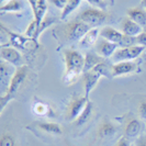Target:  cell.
Instances as JSON below:
<instances>
[{"instance_id": "27", "label": "cell", "mask_w": 146, "mask_h": 146, "mask_svg": "<svg viewBox=\"0 0 146 146\" xmlns=\"http://www.w3.org/2000/svg\"><path fill=\"white\" fill-rule=\"evenodd\" d=\"M86 1H88L90 5L95 6L98 9H101V10H104V11L107 9V0H86Z\"/></svg>"}, {"instance_id": "32", "label": "cell", "mask_w": 146, "mask_h": 146, "mask_svg": "<svg viewBox=\"0 0 146 146\" xmlns=\"http://www.w3.org/2000/svg\"><path fill=\"white\" fill-rule=\"evenodd\" d=\"M135 146H146V137H144V136H142V137H139V139H137V141H136V144H135Z\"/></svg>"}, {"instance_id": "34", "label": "cell", "mask_w": 146, "mask_h": 146, "mask_svg": "<svg viewBox=\"0 0 146 146\" xmlns=\"http://www.w3.org/2000/svg\"><path fill=\"white\" fill-rule=\"evenodd\" d=\"M139 7L146 9V0H141V5H139Z\"/></svg>"}, {"instance_id": "30", "label": "cell", "mask_w": 146, "mask_h": 146, "mask_svg": "<svg viewBox=\"0 0 146 146\" xmlns=\"http://www.w3.org/2000/svg\"><path fill=\"white\" fill-rule=\"evenodd\" d=\"M137 40V45H141L143 47H146V32L143 31V33H141L139 36L136 37Z\"/></svg>"}, {"instance_id": "31", "label": "cell", "mask_w": 146, "mask_h": 146, "mask_svg": "<svg viewBox=\"0 0 146 146\" xmlns=\"http://www.w3.org/2000/svg\"><path fill=\"white\" fill-rule=\"evenodd\" d=\"M115 146H132L129 142V139L127 137H121V139L117 141V143L115 144Z\"/></svg>"}, {"instance_id": "29", "label": "cell", "mask_w": 146, "mask_h": 146, "mask_svg": "<svg viewBox=\"0 0 146 146\" xmlns=\"http://www.w3.org/2000/svg\"><path fill=\"white\" fill-rule=\"evenodd\" d=\"M48 1H51L55 7L58 8V9H62V10L65 8V6L68 2V0H48Z\"/></svg>"}, {"instance_id": "23", "label": "cell", "mask_w": 146, "mask_h": 146, "mask_svg": "<svg viewBox=\"0 0 146 146\" xmlns=\"http://www.w3.org/2000/svg\"><path fill=\"white\" fill-rule=\"evenodd\" d=\"M91 114H92V103L89 101L87 104V107L82 111V113H81L80 115L78 117V119L75 121V125H76V126H81V125L86 124L88 121H89Z\"/></svg>"}, {"instance_id": "5", "label": "cell", "mask_w": 146, "mask_h": 146, "mask_svg": "<svg viewBox=\"0 0 146 146\" xmlns=\"http://www.w3.org/2000/svg\"><path fill=\"white\" fill-rule=\"evenodd\" d=\"M108 19V13L98 8H89L84 10L79 15V20L88 24L90 28H99Z\"/></svg>"}, {"instance_id": "24", "label": "cell", "mask_w": 146, "mask_h": 146, "mask_svg": "<svg viewBox=\"0 0 146 146\" xmlns=\"http://www.w3.org/2000/svg\"><path fill=\"white\" fill-rule=\"evenodd\" d=\"M81 0H68L67 5L65 6V8L62 10V15H60V19L65 20L68 15H70L74 11L79 7Z\"/></svg>"}, {"instance_id": "14", "label": "cell", "mask_w": 146, "mask_h": 146, "mask_svg": "<svg viewBox=\"0 0 146 146\" xmlns=\"http://www.w3.org/2000/svg\"><path fill=\"white\" fill-rule=\"evenodd\" d=\"M121 28H122V33H124L125 35H129V36L133 37H137L144 31V29L141 25H139L137 23H135L133 20H131L127 17L122 21Z\"/></svg>"}, {"instance_id": "13", "label": "cell", "mask_w": 146, "mask_h": 146, "mask_svg": "<svg viewBox=\"0 0 146 146\" xmlns=\"http://www.w3.org/2000/svg\"><path fill=\"white\" fill-rule=\"evenodd\" d=\"M100 37H102L107 41H110L112 43L117 44L120 47V44L122 43L123 37H124V33L111 27H104L100 30Z\"/></svg>"}, {"instance_id": "37", "label": "cell", "mask_w": 146, "mask_h": 146, "mask_svg": "<svg viewBox=\"0 0 146 146\" xmlns=\"http://www.w3.org/2000/svg\"><path fill=\"white\" fill-rule=\"evenodd\" d=\"M132 146H133V145H132Z\"/></svg>"}, {"instance_id": "26", "label": "cell", "mask_w": 146, "mask_h": 146, "mask_svg": "<svg viewBox=\"0 0 146 146\" xmlns=\"http://www.w3.org/2000/svg\"><path fill=\"white\" fill-rule=\"evenodd\" d=\"M15 139L10 134H3L0 139V146H15Z\"/></svg>"}, {"instance_id": "21", "label": "cell", "mask_w": 146, "mask_h": 146, "mask_svg": "<svg viewBox=\"0 0 146 146\" xmlns=\"http://www.w3.org/2000/svg\"><path fill=\"white\" fill-rule=\"evenodd\" d=\"M103 57H101L98 54H94V53H88L85 56V66H84V73H86L88 70L92 69L94 67L102 63Z\"/></svg>"}, {"instance_id": "12", "label": "cell", "mask_w": 146, "mask_h": 146, "mask_svg": "<svg viewBox=\"0 0 146 146\" xmlns=\"http://www.w3.org/2000/svg\"><path fill=\"white\" fill-rule=\"evenodd\" d=\"M135 70H136V64L133 60H131V62H120V63H117V64L111 66L112 77L129 75V74L134 73Z\"/></svg>"}, {"instance_id": "10", "label": "cell", "mask_w": 146, "mask_h": 146, "mask_svg": "<svg viewBox=\"0 0 146 146\" xmlns=\"http://www.w3.org/2000/svg\"><path fill=\"white\" fill-rule=\"evenodd\" d=\"M88 102H89V100H88V97L86 96L76 98L73 101H70L68 108H67V120L75 122L82 113L85 108L87 107Z\"/></svg>"}, {"instance_id": "35", "label": "cell", "mask_w": 146, "mask_h": 146, "mask_svg": "<svg viewBox=\"0 0 146 146\" xmlns=\"http://www.w3.org/2000/svg\"><path fill=\"white\" fill-rule=\"evenodd\" d=\"M9 0H1V3H5V2H7Z\"/></svg>"}, {"instance_id": "33", "label": "cell", "mask_w": 146, "mask_h": 146, "mask_svg": "<svg viewBox=\"0 0 146 146\" xmlns=\"http://www.w3.org/2000/svg\"><path fill=\"white\" fill-rule=\"evenodd\" d=\"M37 1H38V0H28V2H29V5H30V7H31V9H32V11L35 10V8H36V6H37Z\"/></svg>"}, {"instance_id": "22", "label": "cell", "mask_w": 146, "mask_h": 146, "mask_svg": "<svg viewBox=\"0 0 146 146\" xmlns=\"http://www.w3.org/2000/svg\"><path fill=\"white\" fill-rule=\"evenodd\" d=\"M117 131V127L114 126V124L112 122H110L109 120H104L101 125L99 126L98 130V135L99 137L104 139V137H109L111 135H113Z\"/></svg>"}, {"instance_id": "1", "label": "cell", "mask_w": 146, "mask_h": 146, "mask_svg": "<svg viewBox=\"0 0 146 146\" xmlns=\"http://www.w3.org/2000/svg\"><path fill=\"white\" fill-rule=\"evenodd\" d=\"M64 59H65V73L63 76V81L65 85H72L77 80V78L84 74L85 57L79 52L74 50H64Z\"/></svg>"}, {"instance_id": "17", "label": "cell", "mask_w": 146, "mask_h": 146, "mask_svg": "<svg viewBox=\"0 0 146 146\" xmlns=\"http://www.w3.org/2000/svg\"><path fill=\"white\" fill-rule=\"evenodd\" d=\"M141 129H142V125H141V122L139 120H136V119L130 120L125 125V137L130 139L139 136V134L141 133Z\"/></svg>"}, {"instance_id": "19", "label": "cell", "mask_w": 146, "mask_h": 146, "mask_svg": "<svg viewBox=\"0 0 146 146\" xmlns=\"http://www.w3.org/2000/svg\"><path fill=\"white\" fill-rule=\"evenodd\" d=\"M32 12H33V20L40 25L42 23V21L44 20V18L46 17V12H47L46 0H38L35 10L32 11Z\"/></svg>"}, {"instance_id": "36", "label": "cell", "mask_w": 146, "mask_h": 146, "mask_svg": "<svg viewBox=\"0 0 146 146\" xmlns=\"http://www.w3.org/2000/svg\"><path fill=\"white\" fill-rule=\"evenodd\" d=\"M144 31H145V32H146V28H145V29H144Z\"/></svg>"}, {"instance_id": "18", "label": "cell", "mask_w": 146, "mask_h": 146, "mask_svg": "<svg viewBox=\"0 0 146 146\" xmlns=\"http://www.w3.org/2000/svg\"><path fill=\"white\" fill-rule=\"evenodd\" d=\"M24 8L23 0H9L5 3H1L0 11L1 13L5 12H20Z\"/></svg>"}, {"instance_id": "8", "label": "cell", "mask_w": 146, "mask_h": 146, "mask_svg": "<svg viewBox=\"0 0 146 146\" xmlns=\"http://www.w3.org/2000/svg\"><path fill=\"white\" fill-rule=\"evenodd\" d=\"M15 72H17V67L3 60L0 62V92H1V96H5L8 92Z\"/></svg>"}, {"instance_id": "16", "label": "cell", "mask_w": 146, "mask_h": 146, "mask_svg": "<svg viewBox=\"0 0 146 146\" xmlns=\"http://www.w3.org/2000/svg\"><path fill=\"white\" fill-rule=\"evenodd\" d=\"M126 15H127V18H130L135 23L141 25L143 29L146 28V9L142 7L129 9L126 12Z\"/></svg>"}, {"instance_id": "4", "label": "cell", "mask_w": 146, "mask_h": 146, "mask_svg": "<svg viewBox=\"0 0 146 146\" xmlns=\"http://www.w3.org/2000/svg\"><path fill=\"white\" fill-rule=\"evenodd\" d=\"M0 28L2 30V32H5L7 34L10 46H13V47L18 48V50H23V51L25 52H33L38 47V43H37L36 40L30 38L28 36L19 35V34H17L15 32H12L9 29H7L6 27H3L2 24L0 25Z\"/></svg>"}, {"instance_id": "6", "label": "cell", "mask_w": 146, "mask_h": 146, "mask_svg": "<svg viewBox=\"0 0 146 146\" xmlns=\"http://www.w3.org/2000/svg\"><path fill=\"white\" fill-rule=\"evenodd\" d=\"M90 29L91 28L88 24L84 23L80 20H76L70 23H67V25H65L64 35L66 37V41L77 42V41H80Z\"/></svg>"}, {"instance_id": "9", "label": "cell", "mask_w": 146, "mask_h": 146, "mask_svg": "<svg viewBox=\"0 0 146 146\" xmlns=\"http://www.w3.org/2000/svg\"><path fill=\"white\" fill-rule=\"evenodd\" d=\"M0 57H1V60L7 62V63L13 65L17 68L24 66V60H23V57H22V54L18 48H15L13 46L1 45Z\"/></svg>"}, {"instance_id": "28", "label": "cell", "mask_w": 146, "mask_h": 146, "mask_svg": "<svg viewBox=\"0 0 146 146\" xmlns=\"http://www.w3.org/2000/svg\"><path fill=\"white\" fill-rule=\"evenodd\" d=\"M139 117H141L142 120L146 121V101L145 100H143V101H141V102H139Z\"/></svg>"}, {"instance_id": "11", "label": "cell", "mask_w": 146, "mask_h": 146, "mask_svg": "<svg viewBox=\"0 0 146 146\" xmlns=\"http://www.w3.org/2000/svg\"><path fill=\"white\" fill-rule=\"evenodd\" d=\"M117 48H119V45L115 43H112L110 41H107L104 38H100L98 40V42L96 44V51L97 54L100 55L103 58H111L112 55L115 53Z\"/></svg>"}, {"instance_id": "15", "label": "cell", "mask_w": 146, "mask_h": 146, "mask_svg": "<svg viewBox=\"0 0 146 146\" xmlns=\"http://www.w3.org/2000/svg\"><path fill=\"white\" fill-rule=\"evenodd\" d=\"M99 36H100L99 28H91L85 34V36L79 41V46L81 48H90L97 44Z\"/></svg>"}, {"instance_id": "2", "label": "cell", "mask_w": 146, "mask_h": 146, "mask_svg": "<svg viewBox=\"0 0 146 146\" xmlns=\"http://www.w3.org/2000/svg\"><path fill=\"white\" fill-rule=\"evenodd\" d=\"M102 77H109L111 78V67H108V65L102 62L100 64L94 67L92 69L84 73V87H85V96L89 97L90 92L94 90V88L97 86V84Z\"/></svg>"}, {"instance_id": "3", "label": "cell", "mask_w": 146, "mask_h": 146, "mask_svg": "<svg viewBox=\"0 0 146 146\" xmlns=\"http://www.w3.org/2000/svg\"><path fill=\"white\" fill-rule=\"evenodd\" d=\"M27 76H28V67L27 66L24 65L22 67L17 68V72H15V76L11 80L8 92L5 96H0V111L1 112L5 110L8 103L10 102L12 99H15L17 92L19 91V89L21 88L23 82L27 79Z\"/></svg>"}, {"instance_id": "25", "label": "cell", "mask_w": 146, "mask_h": 146, "mask_svg": "<svg viewBox=\"0 0 146 146\" xmlns=\"http://www.w3.org/2000/svg\"><path fill=\"white\" fill-rule=\"evenodd\" d=\"M33 111L34 113L40 115V117H46V115H52L51 112V108L47 103L45 102H36L34 104V108H33Z\"/></svg>"}, {"instance_id": "7", "label": "cell", "mask_w": 146, "mask_h": 146, "mask_svg": "<svg viewBox=\"0 0 146 146\" xmlns=\"http://www.w3.org/2000/svg\"><path fill=\"white\" fill-rule=\"evenodd\" d=\"M145 47L141 46V45H134L130 47H119L115 53L112 55L111 60L117 64L120 62H131L137 58L139 55L144 52Z\"/></svg>"}, {"instance_id": "20", "label": "cell", "mask_w": 146, "mask_h": 146, "mask_svg": "<svg viewBox=\"0 0 146 146\" xmlns=\"http://www.w3.org/2000/svg\"><path fill=\"white\" fill-rule=\"evenodd\" d=\"M36 126L41 131L45 133H50V134H63V127L55 122H38L36 123Z\"/></svg>"}]
</instances>
